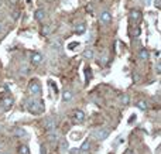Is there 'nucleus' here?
Here are the masks:
<instances>
[{"label": "nucleus", "instance_id": "obj_1", "mask_svg": "<svg viewBox=\"0 0 161 154\" xmlns=\"http://www.w3.org/2000/svg\"><path fill=\"white\" fill-rule=\"evenodd\" d=\"M26 109L32 115H41L44 113V102L35 98H31L26 102Z\"/></svg>", "mask_w": 161, "mask_h": 154}, {"label": "nucleus", "instance_id": "obj_2", "mask_svg": "<svg viewBox=\"0 0 161 154\" xmlns=\"http://www.w3.org/2000/svg\"><path fill=\"white\" fill-rule=\"evenodd\" d=\"M28 93L31 96H40L41 95V84L38 79H32L28 85Z\"/></svg>", "mask_w": 161, "mask_h": 154}, {"label": "nucleus", "instance_id": "obj_3", "mask_svg": "<svg viewBox=\"0 0 161 154\" xmlns=\"http://www.w3.org/2000/svg\"><path fill=\"white\" fill-rule=\"evenodd\" d=\"M99 20H100V23L102 24H105V26H109L110 23H112V13L109 10H103L100 14H99Z\"/></svg>", "mask_w": 161, "mask_h": 154}, {"label": "nucleus", "instance_id": "obj_4", "mask_svg": "<svg viewBox=\"0 0 161 154\" xmlns=\"http://www.w3.org/2000/svg\"><path fill=\"white\" fill-rule=\"evenodd\" d=\"M43 61H44V57H43V54H40V53H31V55H30V62H31L32 65H35V67H38V65H41L43 64Z\"/></svg>", "mask_w": 161, "mask_h": 154}, {"label": "nucleus", "instance_id": "obj_5", "mask_svg": "<svg viewBox=\"0 0 161 154\" xmlns=\"http://www.w3.org/2000/svg\"><path fill=\"white\" fill-rule=\"evenodd\" d=\"M93 134H95V137H96L97 140H106V138L109 137L110 132H109L107 129H97Z\"/></svg>", "mask_w": 161, "mask_h": 154}, {"label": "nucleus", "instance_id": "obj_6", "mask_svg": "<svg viewBox=\"0 0 161 154\" xmlns=\"http://www.w3.org/2000/svg\"><path fill=\"white\" fill-rule=\"evenodd\" d=\"M141 11L140 10H136V9H133V10H130V14H129V19L131 23H139L140 20H141Z\"/></svg>", "mask_w": 161, "mask_h": 154}, {"label": "nucleus", "instance_id": "obj_7", "mask_svg": "<svg viewBox=\"0 0 161 154\" xmlns=\"http://www.w3.org/2000/svg\"><path fill=\"white\" fill-rule=\"evenodd\" d=\"M72 119H74L75 123H83L85 122V113L80 110V109H76L74 112V115H72Z\"/></svg>", "mask_w": 161, "mask_h": 154}, {"label": "nucleus", "instance_id": "obj_8", "mask_svg": "<svg viewBox=\"0 0 161 154\" xmlns=\"http://www.w3.org/2000/svg\"><path fill=\"white\" fill-rule=\"evenodd\" d=\"M55 126H57V124H55V120H54V119H51V117H49V119H45L44 127H45L47 132H54V130H55Z\"/></svg>", "mask_w": 161, "mask_h": 154}, {"label": "nucleus", "instance_id": "obj_9", "mask_svg": "<svg viewBox=\"0 0 161 154\" xmlns=\"http://www.w3.org/2000/svg\"><path fill=\"white\" fill-rule=\"evenodd\" d=\"M1 103H3V109H4V110H9V109H10V107L14 105V99H13L11 96H7V98H4V99H3V102H1Z\"/></svg>", "mask_w": 161, "mask_h": 154}, {"label": "nucleus", "instance_id": "obj_10", "mask_svg": "<svg viewBox=\"0 0 161 154\" xmlns=\"http://www.w3.org/2000/svg\"><path fill=\"white\" fill-rule=\"evenodd\" d=\"M34 19H35L38 23L44 21V20H45V11H44L43 9H38V10H35V13H34Z\"/></svg>", "mask_w": 161, "mask_h": 154}, {"label": "nucleus", "instance_id": "obj_11", "mask_svg": "<svg viewBox=\"0 0 161 154\" xmlns=\"http://www.w3.org/2000/svg\"><path fill=\"white\" fill-rule=\"evenodd\" d=\"M89 149H91V140H89V138H86L85 141L82 143V146L79 147V151L83 154V153H86V151H89Z\"/></svg>", "mask_w": 161, "mask_h": 154}, {"label": "nucleus", "instance_id": "obj_12", "mask_svg": "<svg viewBox=\"0 0 161 154\" xmlns=\"http://www.w3.org/2000/svg\"><path fill=\"white\" fill-rule=\"evenodd\" d=\"M139 58L143 59V61H147V59L150 58V54H148V51H147L145 48H141L139 51Z\"/></svg>", "mask_w": 161, "mask_h": 154}, {"label": "nucleus", "instance_id": "obj_13", "mask_svg": "<svg viewBox=\"0 0 161 154\" xmlns=\"http://www.w3.org/2000/svg\"><path fill=\"white\" fill-rule=\"evenodd\" d=\"M86 31V24L85 23H79L75 26V34H83Z\"/></svg>", "mask_w": 161, "mask_h": 154}, {"label": "nucleus", "instance_id": "obj_14", "mask_svg": "<svg viewBox=\"0 0 161 154\" xmlns=\"http://www.w3.org/2000/svg\"><path fill=\"white\" fill-rule=\"evenodd\" d=\"M40 33H41V36H43V37H48L49 33H51V27H49L48 24H44V26H41Z\"/></svg>", "mask_w": 161, "mask_h": 154}, {"label": "nucleus", "instance_id": "obj_15", "mask_svg": "<svg viewBox=\"0 0 161 154\" xmlns=\"http://www.w3.org/2000/svg\"><path fill=\"white\" fill-rule=\"evenodd\" d=\"M119 101H120V105H123V106H127L130 102V98L127 93H122L120 95V98H119Z\"/></svg>", "mask_w": 161, "mask_h": 154}, {"label": "nucleus", "instance_id": "obj_16", "mask_svg": "<svg viewBox=\"0 0 161 154\" xmlns=\"http://www.w3.org/2000/svg\"><path fill=\"white\" fill-rule=\"evenodd\" d=\"M82 57L85 59H93V57H95V54H93V51H92L91 48H86L85 51L82 53Z\"/></svg>", "mask_w": 161, "mask_h": 154}, {"label": "nucleus", "instance_id": "obj_17", "mask_svg": "<svg viewBox=\"0 0 161 154\" xmlns=\"http://www.w3.org/2000/svg\"><path fill=\"white\" fill-rule=\"evenodd\" d=\"M72 98H74L72 90H65L64 93H62V102H69Z\"/></svg>", "mask_w": 161, "mask_h": 154}, {"label": "nucleus", "instance_id": "obj_18", "mask_svg": "<svg viewBox=\"0 0 161 154\" xmlns=\"http://www.w3.org/2000/svg\"><path fill=\"white\" fill-rule=\"evenodd\" d=\"M14 136H17V137H24V136H27V132L23 127H17V129H14Z\"/></svg>", "mask_w": 161, "mask_h": 154}, {"label": "nucleus", "instance_id": "obj_19", "mask_svg": "<svg viewBox=\"0 0 161 154\" xmlns=\"http://www.w3.org/2000/svg\"><path fill=\"white\" fill-rule=\"evenodd\" d=\"M51 48H52V50H55V51H61L62 45H61V43H59L58 40H54L52 43H51Z\"/></svg>", "mask_w": 161, "mask_h": 154}, {"label": "nucleus", "instance_id": "obj_20", "mask_svg": "<svg viewBox=\"0 0 161 154\" xmlns=\"http://www.w3.org/2000/svg\"><path fill=\"white\" fill-rule=\"evenodd\" d=\"M137 107H139L140 110L144 112V110H147V107H148V106H147V102H144V101H139V102H137Z\"/></svg>", "mask_w": 161, "mask_h": 154}, {"label": "nucleus", "instance_id": "obj_21", "mask_svg": "<svg viewBox=\"0 0 161 154\" xmlns=\"http://www.w3.org/2000/svg\"><path fill=\"white\" fill-rule=\"evenodd\" d=\"M18 153L20 154H30V149L27 146H20L18 147Z\"/></svg>", "mask_w": 161, "mask_h": 154}, {"label": "nucleus", "instance_id": "obj_22", "mask_svg": "<svg viewBox=\"0 0 161 154\" xmlns=\"http://www.w3.org/2000/svg\"><path fill=\"white\" fill-rule=\"evenodd\" d=\"M68 149H69L68 141H66V140H62V141H61V150H62V151H68Z\"/></svg>", "mask_w": 161, "mask_h": 154}, {"label": "nucleus", "instance_id": "obj_23", "mask_svg": "<svg viewBox=\"0 0 161 154\" xmlns=\"http://www.w3.org/2000/svg\"><path fill=\"white\" fill-rule=\"evenodd\" d=\"M85 78H86V81H91V79H92L91 68H85Z\"/></svg>", "mask_w": 161, "mask_h": 154}, {"label": "nucleus", "instance_id": "obj_24", "mask_svg": "<svg viewBox=\"0 0 161 154\" xmlns=\"http://www.w3.org/2000/svg\"><path fill=\"white\" fill-rule=\"evenodd\" d=\"M140 33H141L140 27H139V26H134V28H133V37H139Z\"/></svg>", "mask_w": 161, "mask_h": 154}, {"label": "nucleus", "instance_id": "obj_25", "mask_svg": "<svg viewBox=\"0 0 161 154\" xmlns=\"http://www.w3.org/2000/svg\"><path fill=\"white\" fill-rule=\"evenodd\" d=\"M78 45H79L78 41H75V43H69L68 44V48H69V50H75V47H78Z\"/></svg>", "mask_w": 161, "mask_h": 154}, {"label": "nucleus", "instance_id": "obj_26", "mask_svg": "<svg viewBox=\"0 0 161 154\" xmlns=\"http://www.w3.org/2000/svg\"><path fill=\"white\" fill-rule=\"evenodd\" d=\"M48 140H49V141H57V134H55V133L48 134Z\"/></svg>", "mask_w": 161, "mask_h": 154}, {"label": "nucleus", "instance_id": "obj_27", "mask_svg": "<svg viewBox=\"0 0 161 154\" xmlns=\"http://www.w3.org/2000/svg\"><path fill=\"white\" fill-rule=\"evenodd\" d=\"M156 71L158 72V74H161V61H158L156 65Z\"/></svg>", "mask_w": 161, "mask_h": 154}, {"label": "nucleus", "instance_id": "obj_28", "mask_svg": "<svg viewBox=\"0 0 161 154\" xmlns=\"http://www.w3.org/2000/svg\"><path fill=\"white\" fill-rule=\"evenodd\" d=\"M154 3H156V6H161V0H154Z\"/></svg>", "mask_w": 161, "mask_h": 154}, {"label": "nucleus", "instance_id": "obj_29", "mask_svg": "<svg viewBox=\"0 0 161 154\" xmlns=\"http://www.w3.org/2000/svg\"><path fill=\"white\" fill-rule=\"evenodd\" d=\"M0 30H1V23H0Z\"/></svg>", "mask_w": 161, "mask_h": 154}, {"label": "nucleus", "instance_id": "obj_30", "mask_svg": "<svg viewBox=\"0 0 161 154\" xmlns=\"http://www.w3.org/2000/svg\"><path fill=\"white\" fill-rule=\"evenodd\" d=\"M0 6H1V1H0Z\"/></svg>", "mask_w": 161, "mask_h": 154}, {"label": "nucleus", "instance_id": "obj_31", "mask_svg": "<svg viewBox=\"0 0 161 154\" xmlns=\"http://www.w3.org/2000/svg\"><path fill=\"white\" fill-rule=\"evenodd\" d=\"M4 154H9V153H4Z\"/></svg>", "mask_w": 161, "mask_h": 154}]
</instances>
